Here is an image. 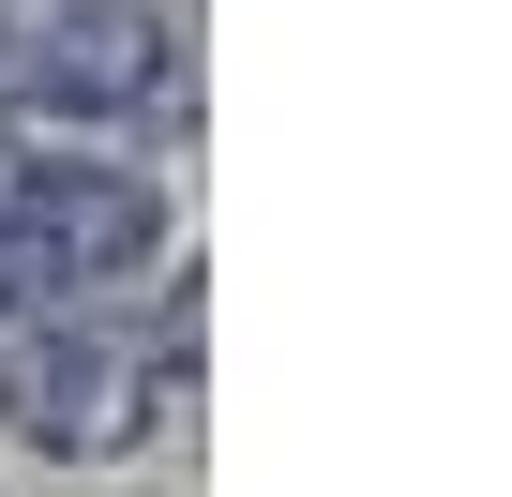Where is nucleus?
<instances>
[{
	"label": "nucleus",
	"mask_w": 512,
	"mask_h": 497,
	"mask_svg": "<svg viewBox=\"0 0 512 497\" xmlns=\"http://www.w3.org/2000/svg\"><path fill=\"white\" fill-rule=\"evenodd\" d=\"M166 407V332L106 317V302H31V317H0V422H16L31 452L61 467H106L136 452Z\"/></svg>",
	"instance_id": "obj_1"
},
{
	"label": "nucleus",
	"mask_w": 512,
	"mask_h": 497,
	"mask_svg": "<svg viewBox=\"0 0 512 497\" xmlns=\"http://www.w3.org/2000/svg\"><path fill=\"white\" fill-rule=\"evenodd\" d=\"M181 91L166 0H0V106L76 121V136H136Z\"/></svg>",
	"instance_id": "obj_2"
},
{
	"label": "nucleus",
	"mask_w": 512,
	"mask_h": 497,
	"mask_svg": "<svg viewBox=\"0 0 512 497\" xmlns=\"http://www.w3.org/2000/svg\"><path fill=\"white\" fill-rule=\"evenodd\" d=\"M0 211H16L31 302H106V287H136L166 257V196L121 151H91V136H46V151L0 136Z\"/></svg>",
	"instance_id": "obj_3"
},
{
	"label": "nucleus",
	"mask_w": 512,
	"mask_h": 497,
	"mask_svg": "<svg viewBox=\"0 0 512 497\" xmlns=\"http://www.w3.org/2000/svg\"><path fill=\"white\" fill-rule=\"evenodd\" d=\"M0 317H31V257H16V211H0Z\"/></svg>",
	"instance_id": "obj_4"
}]
</instances>
